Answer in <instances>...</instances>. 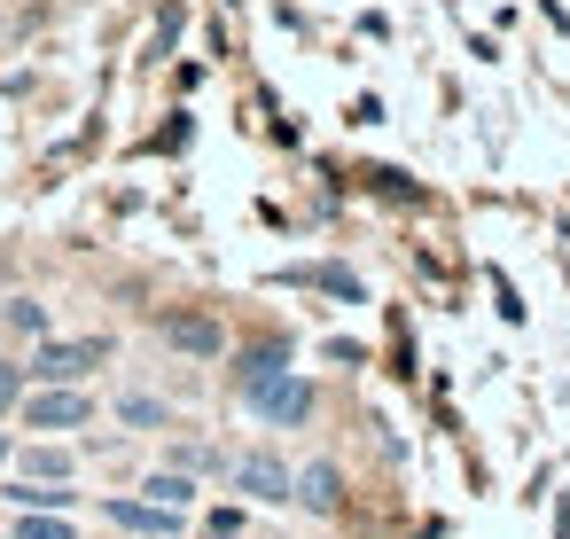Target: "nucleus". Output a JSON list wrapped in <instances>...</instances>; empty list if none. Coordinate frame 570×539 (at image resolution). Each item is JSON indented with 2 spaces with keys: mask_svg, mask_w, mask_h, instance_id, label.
I'll return each mask as SVG.
<instances>
[{
  "mask_svg": "<svg viewBox=\"0 0 570 539\" xmlns=\"http://www.w3.org/2000/svg\"><path fill=\"white\" fill-rule=\"evenodd\" d=\"M9 329H24V336H48V305L17 297V305H9Z\"/></svg>",
  "mask_w": 570,
  "mask_h": 539,
  "instance_id": "obj_11",
  "label": "nucleus"
},
{
  "mask_svg": "<svg viewBox=\"0 0 570 539\" xmlns=\"http://www.w3.org/2000/svg\"><path fill=\"white\" fill-rule=\"evenodd\" d=\"M110 516H118L126 531H149V539L180 531V508H157V500H110Z\"/></svg>",
  "mask_w": 570,
  "mask_h": 539,
  "instance_id": "obj_6",
  "label": "nucleus"
},
{
  "mask_svg": "<svg viewBox=\"0 0 570 539\" xmlns=\"http://www.w3.org/2000/svg\"><path fill=\"white\" fill-rule=\"evenodd\" d=\"M17 539H79L63 516H48V508H24V523H17Z\"/></svg>",
  "mask_w": 570,
  "mask_h": 539,
  "instance_id": "obj_8",
  "label": "nucleus"
},
{
  "mask_svg": "<svg viewBox=\"0 0 570 539\" xmlns=\"http://www.w3.org/2000/svg\"><path fill=\"white\" fill-rule=\"evenodd\" d=\"M149 500H157V508H188V500H196V484L165 469V477H149Z\"/></svg>",
  "mask_w": 570,
  "mask_h": 539,
  "instance_id": "obj_9",
  "label": "nucleus"
},
{
  "mask_svg": "<svg viewBox=\"0 0 570 539\" xmlns=\"http://www.w3.org/2000/svg\"><path fill=\"white\" fill-rule=\"evenodd\" d=\"M266 375H282V352H250V360H243V391H258Z\"/></svg>",
  "mask_w": 570,
  "mask_h": 539,
  "instance_id": "obj_12",
  "label": "nucleus"
},
{
  "mask_svg": "<svg viewBox=\"0 0 570 539\" xmlns=\"http://www.w3.org/2000/svg\"><path fill=\"white\" fill-rule=\"evenodd\" d=\"M17 399H24V367L0 360V406H17Z\"/></svg>",
  "mask_w": 570,
  "mask_h": 539,
  "instance_id": "obj_14",
  "label": "nucleus"
},
{
  "mask_svg": "<svg viewBox=\"0 0 570 539\" xmlns=\"http://www.w3.org/2000/svg\"><path fill=\"white\" fill-rule=\"evenodd\" d=\"M118 414H126V422H134V430H157V422H165V406H157V399H126V406H118Z\"/></svg>",
  "mask_w": 570,
  "mask_h": 539,
  "instance_id": "obj_13",
  "label": "nucleus"
},
{
  "mask_svg": "<svg viewBox=\"0 0 570 539\" xmlns=\"http://www.w3.org/2000/svg\"><path fill=\"white\" fill-rule=\"evenodd\" d=\"M250 406H258L266 422H305V414H313V383H297V375H266V383L250 391Z\"/></svg>",
  "mask_w": 570,
  "mask_h": 539,
  "instance_id": "obj_2",
  "label": "nucleus"
},
{
  "mask_svg": "<svg viewBox=\"0 0 570 539\" xmlns=\"http://www.w3.org/2000/svg\"><path fill=\"white\" fill-rule=\"evenodd\" d=\"M165 344L212 360V352H219V321H204V313H165Z\"/></svg>",
  "mask_w": 570,
  "mask_h": 539,
  "instance_id": "obj_5",
  "label": "nucleus"
},
{
  "mask_svg": "<svg viewBox=\"0 0 570 539\" xmlns=\"http://www.w3.org/2000/svg\"><path fill=\"white\" fill-rule=\"evenodd\" d=\"M87 414H95V406H87V391H40V399L24 406V422H32V430H79Z\"/></svg>",
  "mask_w": 570,
  "mask_h": 539,
  "instance_id": "obj_3",
  "label": "nucleus"
},
{
  "mask_svg": "<svg viewBox=\"0 0 570 539\" xmlns=\"http://www.w3.org/2000/svg\"><path fill=\"white\" fill-rule=\"evenodd\" d=\"M235 484H243L250 500H289V469H282L274 453H250V461H235Z\"/></svg>",
  "mask_w": 570,
  "mask_h": 539,
  "instance_id": "obj_4",
  "label": "nucleus"
},
{
  "mask_svg": "<svg viewBox=\"0 0 570 539\" xmlns=\"http://www.w3.org/2000/svg\"><path fill=\"white\" fill-rule=\"evenodd\" d=\"M0 461H9V438H0Z\"/></svg>",
  "mask_w": 570,
  "mask_h": 539,
  "instance_id": "obj_15",
  "label": "nucleus"
},
{
  "mask_svg": "<svg viewBox=\"0 0 570 539\" xmlns=\"http://www.w3.org/2000/svg\"><path fill=\"white\" fill-rule=\"evenodd\" d=\"M102 360H110V344H102V336L40 344V352H32V375H40V383H79V375H87V367H102Z\"/></svg>",
  "mask_w": 570,
  "mask_h": 539,
  "instance_id": "obj_1",
  "label": "nucleus"
},
{
  "mask_svg": "<svg viewBox=\"0 0 570 539\" xmlns=\"http://www.w3.org/2000/svg\"><path fill=\"white\" fill-rule=\"evenodd\" d=\"M17 508H71V492L56 477H40V484H17Z\"/></svg>",
  "mask_w": 570,
  "mask_h": 539,
  "instance_id": "obj_10",
  "label": "nucleus"
},
{
  "mask_svg": "<svg viewBox=\"0 0 570 539\" xmlns=\"http://www.w3.org/2000/svg\"><path fill=\"white\" fill-rule=\"evenodd\" d=\"M289 484H297V500H305V508H336V500H344L328 461H313V469H305V477H289Z\"/></svg>",
  "mask_w": 570,
  "mask_h": 539,
  "instance_id": "obj_7",
  "label": "nucleus"
}]
</instances>
